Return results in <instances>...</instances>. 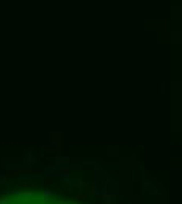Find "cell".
<instances>
[{
  "label": "cell",
  "instance_id": "6da1fadb",
  "mask_svg": "<svg viewBox=\"0 0 182 204\" xmlns=\"http://www.w3.org/2000/svg\"><path fill=\"white\" fill-rule=\"evenodd\" d=\"M0 204H9V199H0Z\"/></svg>",
  "mask_w": 182,
  "mask_h": 204
}]
</instances>
